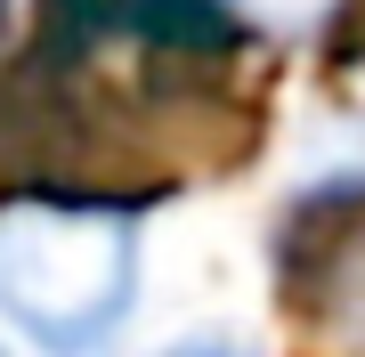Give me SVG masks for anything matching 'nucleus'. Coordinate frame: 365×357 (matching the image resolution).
Listing matches in <instances>:
<instances>
[{"label":"nucleus","mask_w":365,"mask_h":357,"mask_svg":"<svg viewBox=\"0 0 365 357\" xmlns=\"http://www.w3.org/2000/svg\"><path fill=\"white\" fill-rule=\"evenodd\" d=\"M138 309V227L73 195H0V317L49 357H98Z\"/></svg>","instance_id":"obj_1"},{"label":"nucleus","mask_w":365,"mask_h":357,"mask_svg":"<svg viewBox=\"0 0 365 357\" xmlns=\"http://www.w3.org/2000/svg\"><path fill=\"white\" fill-rule=\"evenodd\" d=\"M0 357H9V349H0Z\"/></svg>","instance_id":"obj_3"},{"label":"nucleus","mask_w":365,"mask_h":357,"mask_svg":"<svg viewBox=\"0 0 365 357\" xmlns=\"http://www.w3.org/2000/svg\"><path fill=\"white\" fill-rule=\"evenodd\" d=\"M170 357H252V349H235V341H179Z\"/></svg>","instance_id":"obj_2"}]
</instances>
